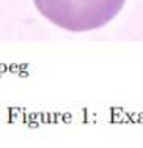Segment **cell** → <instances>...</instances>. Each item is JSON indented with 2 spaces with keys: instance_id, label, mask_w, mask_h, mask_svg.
I'll return each mask as SVG.
<instances>
[{
  "instance_id": "cell-1",
  "label": "cell",
  "mask_w": 143,
  "mask_h": 148,
  "mask_svg": "<svg viewBox=\"0 0 143 148\" xmlns=\"http://www.w3.org/2000/svg\"><path fill=\"white\" fill-rule=\"evenodd\" d=\"M49 22L66 32H91L121 13L126 0H33Z\"/></svg>"
}]
</instances>
